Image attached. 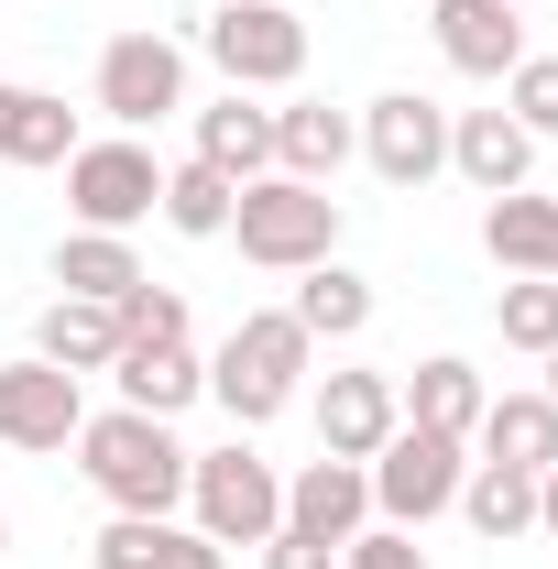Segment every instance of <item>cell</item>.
<instances>
[{"instance_id": "cell-22", "label": "cell", "mask_w": 558, "mask_h": 569, "mask_svg": "<svg viewBox=\"0 0 558 569\" xmlns=\"http://www.w3.org/2000/svg\"><path fill=\"white\" fill-rule=\"evenodd\" d=\"M482 252L504 274H558V198H537V187L482 198Z\"/></svg>"}, {"instance_id": "cell-29", "label": "cell", "mask_w": 558, "mask_h": 569, "mask_svg": "<svg viewBox=\"0 0 558 569\" xmlns=\"http://www.w3.org/2000/svg\"><path fill=\"white\" fill-rule=\"evenodd\" d=\"M110 318H121V340H142V351H165V340H187V296H176V284H153V274H142L132 296L110 307Z\"/></svg>"}, {"instance_id": "cell-14", "label": "cell", "mask_w": 558, "mask_h": 569, "mask_svg": "<svg viewBox=\"0 0 558 569\" xmlns=\"http://www.w3.org/2000/svg\"><path fill=\"white\" fill-rule=\"evenodd\" d=\"M285 526L296 537H329V548H350L361 526H372V482H361V460H307L296 482H285Z\"/></svg>"}, {"instance_id": "cell-36", "label": "cell", "mask_w": 558, "mask_h": 569, "mask_svg": "<svg viewBox=\"0 0 558 569\" xmlns=\"http://www.w3.org/2000/svg\"><path fill=\"white\" fill-rule=\"evenodd\" d=\"M548 284H558V274H548Z\"/></svg>"}, {"instance_id": "cell-11", "label": "cell", "mask_w": 558, "mask_h": 569, "mask_svg": "<svg viewBox=\"0 0 558 569\" xmlns=\"http://www.w3.org/2000/svg\"><path fill=\"white\" fill-rule=\"evenodd\" d=\"M449 176L482 187V198H515L537 176V132L515 110H449Z\"/></svg>"}, {"instance_id": "cell-33", "label": "cell", "mask_w": 558, "mask_h": 569, "mask_svg": "<svg viewBox=\"0 0 558 569\" xmlns=\"http://www.w3.org/2000/svg\"><path fill=\"white\" fill-rule=\"evenodd\" d=\"M537 537H558V460L537 471Z\"/></svg>"}, {"instance_id": "cell-2", "label": "cell", "mask_w": 558, "mask_h": 569, "mask_svg": "<svg viewBox=\"0 0 558 569\" xmlns=\"http://www.w3.org/2000/svg\"><path fill=\"white\" fill-rule=\"evenodd\" d=\"M307 361H318V340L285 318V307H252L230 340H219V361H209V406L230 427H275L296 395H307Z\"/></svg>"}, {"instance_id": "cell-13", "label": "cell", "mask_w": 558, "mask_h": 569, "mask_svg": "<svg viewBox=\"0 0 558 569\" xmlns=\"http://www.w3.org/2000/svg\"><path fill=\"white\" fill-rule=\"evenodd\" d=\"M395 427H406L395 372H329V383H318V449H329V460H372Z\"/></svg>"}, {"instance_id": "cell-26", "label": "cell", "mask_w": 558, "mask_h": 569, "mask_svg": "<svg viewBox=\"0 0 558 569\" xmlns=\"http://www.w3.org/2000/svg\"><path fill=\"white\" fill-rule=\"evenodd\" d=\"M230 209H241V187L219 176V164H165V198H153V219L165 230H187V241H230Z\"/></svg>"}, {"instance_id": "cell-27", "label": "cell", "mask_w": 558, "mask_h": 569, "mask_svg": "<svg viewBox=\"0 0 558 569\" xmlns=\"http://www.w3.org/2000/svg\"><path fill=\"white\" fill-rule=\"evenodd\" d=\"M56 284L88 296V307H121V296L142 284V263H132L121 230H67V241H56Z\"/></svg>"}, {"instance_id": "cell-34", "label": "cell", "mask_w": 558, "mask_h": 569, "mask_svg": "<svg viewBox=\"0 0 558 569\" xmlns=\"http://www.w3.org/2000/svg\"><path fill=\"white\" fill-rule=\"evenodd\" d=\"M537 395H548V406H558V351H548V383H537Z\"/></svg>"}, {"instance_id": "cell-23", "label": "cell", "mask_w": 558, "mask_h": 569, "mask_svg": "<svg viewBox=\"0 0 558 569\" xmlns=\"http://www.w3.org/2000/svg\"><path fill=\"white\" fill-rule=\"evenodd\" d=\"M33 361H56V372L88 383V372H110V361H121V318H110V307H88V296H56V307L33 318Z\"/></svg>"}, {"instance_id": "cell-25", "label": "cell", "mask_w": 558, "mask_h": 569, "mask_svg": "<svg viewBox=\"0 0 558 569\" xmlns=\"http://www.w3.org/2000/svg\"><path fill=\"white\" fill-rule=\"evenodd\" d=\"M449 515H471V537H482V548H515V537H537V471L471 460V482H460Z\"/></svg>"}, {"instance_id": "cell-3", "label": "cell", "mask_w": 558, "mask_h": 569, "mask_svg": "<svg viewBox=\"0 0 558 569\" xmlns=\"http://www.w3.org/2000/svg\"><path fill=\"white\" fill-rule=\"evenodd\" d=\"M230 241H241V263H263V274H307V263L340 252V198L307 187V176H252L241 209H230Z\"/></svg>"}, {"instance_id": "cell-35", "label": "cell", "mask_w": 558, "mask_h": 569, "mask_svg": "<svg viewBox=\"0 0 558 569\" xmlns=\"http://www.w3.org/2000/svg\"><path fill=\"white\" fill-rule=\"evenodd\" d=\"M0 548H11V515H0Z\"/></svg>"}, {"instance_id": "cell-5", "label": "cell", "mask_w": 558, "mask_h": 569, "mask_svg": "<svg viewBox=\"0 0 558 569\" xmlns=\"http://www.w3.org/2000/svg\"><path fill=\"white\" fill-rule=\"evenodd\" d=\"M361 482H372V526H438L460 482H471V438H438V427H395L372 460H361Z\"/></svg>"}, {"instance_id": "cell-24", "label": "cell", "mask_w": 558, "mask_h": 569, "mask_svg": "<svg viewBox=\"0 0 558 569\" xmlns=\"http://www.w3.org/2000/svg\"><path fill=\"white\" fill-rule=\"evenodd\" d=\"M471 449L504 460V471H548V460H558V406H548V395H482Z\"/></svg>"}, {"instance_id": "cell-12", "label": "cell", "mask_w": 558, "mask_h": 569, "mask_svg": "<svg viewBox=\"0 0 558 569\" xmlns=\"http://www.w3.org/2000/svg\"><path fill=\"white\" fill-rule=\"evenodd\" d=\"M427 33H438L449 77H515V56H526L515 0H427Z\"/></svg>"}, {"instance_id": "cell-32", "label": "cell", "mask_w": 558, "mask_h": 569, "mask_svg": "<svg viewBox=\"0 0 558 569\" xmlns=\"http://www.w3.org/2000/svg\"><path fill=\"white\" fill-rule=\"evenodd\" d=\"M263 569H340V548H329V537H296V526H275V537H263Z\"/></svg>"}, {"instance_id": "cell-10", "label": "cell", "mask_w": 558, "mask_h": 569, "mask_svg": "<svg viewBox=\"0 0 558 569\" xmlns=\"http://www.w3.org/2000/svg\"><path fill=\"white\" fill-rule=\"evenodd\" d=\"M77 427H88V383L56 372V361H0V449H33V460H56L77 449Z\"/></svg>"}, {"instance_id": "cell-4", "label": "cell", "mask_w": 558, "mask_h": 569, "mask_svg": "<svg viewBox=\"0 0 558 569\" xmlns=\"http://www.w3.org/2000/svg\"><path fill=\"white\" fill-rule=\"evenodd\" d=\"M187 526L209 537V548H263L285 526V471L263 460V449H198L187 460Z\"/></svg>"}, {"instance_id": "cell-28", "label": "cell", "mask_w": 558, "mask_h": 569, "mask_svg": "<svg viewBox=\"0 0 558 569\" xmlns=\"http://www.w3.org/2000/svg\"><path fill=\"white\" fill-rule=\"evenodd\" d=\"M492 329H504V351L548 361V351H558V284H548V274H504V296H492Z\"/></svg>"}, {"instance_id": "cell-20", "label": "cell", "mask_w": 558, "mask_h": 569, "mask_svg": "<svg viewBox=\"0 0 558 569\" xmlns=\"http://www.w3.org/2000/svg\"><path fill=\"white\" fill-rule=\"evenodd\" d=\"M110 383H121V406H142V417H187V406L209 395V361L187 351V340H165V351H142V340H121V361H110Z\"/></svg>"}, {"instance_id": "cell-31", "label": "cell", "mask_w": 558, "mask_h": 569, "mask_svg": "<svg viewBox=\"0 0 558 569\" xmlns=\"http://www.w3.org/2000/svg\"><path fill=\"white\" fill-rule=\"evenodd\" d=\"M340 569H427V548H417V526H361L340 548Z\"/></svg>"}, {"instance_id": "cell-19", "label": "cell", "mask_w": 558, "mask_h": 569, "mask_svg": "<svg viewBox=\"0 0 558 569\" xmlns=\"http://www.w3.org/2000/svg\"><path fill=\"white\" fill-rule=\"evenodd\" d=\"M99 569H230V548H209L176 515H110L99 526Z\"/></svg>"}, {"instance_id": "cell-21", "label": "cell", "mask_w": 558, "mask_h": 569, "mask_svg": "<svg viewBox=\"0 0 558 569\" xmlns=\"http://www.w3.org/2000/svg\"><path fill=\"white\" fill-rule=\"evenodd\" d=\"M372 307H383V296H372V274H350L340 252H329V263H307V274H296V296H285V318H296L307 340H361V329H372Z\"/></svg>"}, {"instance_id": "cell-16", "label": "cell", "mask_w": 558, "mask_h": 569, "mask_svg": "<svg viewBox=\"0 0 558 569\" xmlns=\"http://www.w3.org/2000/svg\"><path fill=\"white\" fill-rule=\"evenodd\" d=\"M350 153H361L350 110H329V99H285V110H275V176L340 187V164H350Z\"/></svg>"}, {"instance_id": "cell-17", "label": "cell", "mask_w": 558, "mask_h": 569, "mask_svg": "<svg viewBox=\"0 0 558 569\" xmlns=\"http://www.w3.org/2000/svg\"><path fill=\"white\" fill-rule=\"evenodd\" d=\"M77 153V110L56 88H22V77H0V164H22V176H44V164H67Z\"/></svg>"}, {"instance_id": "cell-6", "label": "cell", "mask_w": 558, "mask_h": 569, "mask_svg": "<svg viewBox=\"0 0 558 569\" xmlns=\"http://www.w3.org/2000/svg\"><path fill=\"white\" fill-rule=\"evenodd\" d=\"M198 56H209L230 88H296L307 77V11H285V0H209V22H198Z\"/></svg>"}, {"instance_id": "cell-18", "label": "cell", "mask_w": 558, "mask_h": 569, "mask_svg": "<svg viewBox=\"0 0 558 569\" xmlns=\"http://www.w3.org/2000/svg\"><path fill=\"white\" fill-rule=\"evenodd\" d=\"M482 372H471V361L460 351H427L417 372H406V383H395V406H406V427H438V438H471V427H482Z\"/></svg>"}, {"instance_id": "cell-9", "label": "cell", "mask_w": 558, "mask_h": 569, "mask_svg": "<svg viewBox=\"0 0 558 569\" xmlns=\"http://www.w3.org/2000/svg\"><path fill=\"white\" fill-rule=\"evenodd\" d=\"M350 132H361V164H372L383 187H427V176H449V110L417 99V88H383Z\"/></svg>"}, {"instance_id": "cell-8", "label": "cell", "mask_w": 558, "mask_h": 569, "mask_svg": "<svg viewBox=\"0 0 558 569\" xmlns=\"http://www.w3.org/2000/svg\"><path fill=\"white\" fill-rule=\"evenodd\" d=\"M88 99L110 110V132H153V121H176V110H187V44H176V33H110Z\"/></svg>"}, {"instance_id": "cell-1", "label": "cell", "mask_w": 558, "mask_h": 569, "mask_svg": "<svg viewBox=\"0 0 558 569\" xmlns=\"http://www.w3.org/2000/svg\"><path fill=\"white\" fill-rule=\"evenodd\" d=\"M187 460L198 449L176 438V417H142V406H88V427H77V471L110 515H176Z\"/></svg>"}, {"instance_id": "cell-7", "label": "cell", "mask_w": 558, "mask_h": 569, "mask_svg": "<svg viewBox=\"0 0 558 569\" xmlns=\"http://www.w3.org/2000/svg\"><path fill=\"white\" fill-rule=\"evenodd\" d=\"M165 198V164L142 153V132H110V142H77L67 153V219L77 230H121L132 241Z\"/></svg>"}, {"instance_id": "cell-30", "label": "cell", "mask_w": 558, "mask_h": 569, "mask_svg": "<svg viewBox=\"0 0 558 569\" xmlns=\"http://www.w3.org/2000/svg\"><path fill=\"white\" fill-rule=\"evenodd\" d=\"M504 110H515L537 142H558V56H515V77H504Z\"/></svg>"}, {"instance_id": "cell-15", "label": "cell", "mask_w": 558, "mask_h": 569, "mask_svg": "<svg viewBox=\"0 0 558 569\" xmlns=\"http://www.w3.org/2000/svg\"><path fill=\"white\" fill-rule=\"evenodd\" d=\"M198 164H219L230 187L275 176V110H263L252 88H219L209 110H198Z\"/></svg>"}]
</instances>
